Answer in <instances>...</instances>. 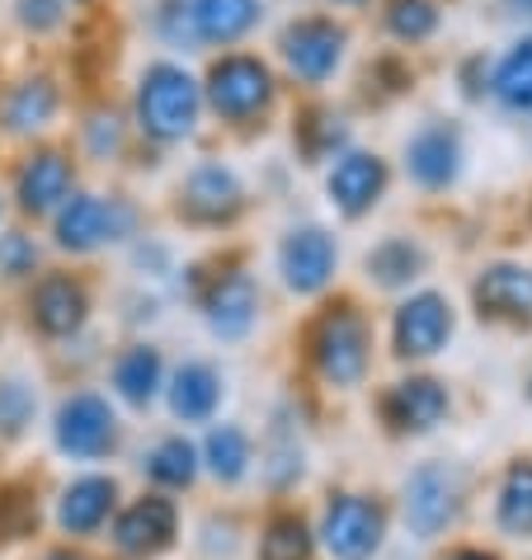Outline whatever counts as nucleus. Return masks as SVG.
Here are the masks:
<instances>
[{"label": "nucleus", "instance_id": "obj_1", "mask_svg": "<svg viewBox=\"0 0 532 560\" xmlns=\"http://www.w3.org/2000/svg\"><path fill=\"white\" fill-rule=\"evenodd\" d=\"M132 118L137 132L155 147H180L189 142L203 122V85L198 75L175 57H155L137 75L132 95Z\"/></svg>", "mask_w": 532, "mask_h": 560}, {"label": "nucleus", "instance_id": "obj_2", "mask_svg": "<svg viewBox=\"0 0 532 560\" xmlns=\"http://www.w3.org/2000/svg\"><path fill=\"white\" fill-rule=\"evenodd\" d=\"M198 85H203V108H212L231 128H255L278 100L269 61L255 52H222Z\"/></svg>", "mask_w": 532, "mask_h": 560}, {"label": "nucleus", "instance_id": "obj_3", "mask_svg": "<svg viewBox=\"0 0 532 560\" xmlns=\"http://www.w3.org/2000/svg\"><path fill=\"white\" fill-rule=\"evenodd\" d=\"M307 349H311V368L321 372L325 386H339V392L358 386L372 363V330H368L363 311L354 302L325 306L307 335Z\"/></svg>", "mask_w": 532, "mask_h": 560}, {"label": "nucleus", "instance_id": "obj_4", "mask_svg": "<svg viewBox=\"0 0 532 560\" xmlns=\"http://www.w3.org/2000/svg\"><path fill=\"white\" fill-rule=\"evenodd\" d=\"M53 245L61 255H95L104 245L137 236V208L123 194H81L76 189L53 217Z\"/></svg>", "mask_w": 532, "mask_h": 560}, {"label": "nucleus", "instance_id": "obj_5", "mask_svg": "<svg viewBox=\"0 0 532 560\" xmlns=\"http://www.w3.org/2000/svg\"><path fill=\"white\" fill-rule=\"evenodd\" d=\"M250 208L245 179L217 155H203L184 170V179L175 184V212L189 226H231L241 222V212Z\"/></svg>", "mask_w": 532, "mask_h": 560}, {"label": "nucleus", "instance_id": "obj_6", "mask_svg": "<svg viewBox=\"0 0 532 560\" xmlns=\"http://www.w3.org/2000/svg\"><path fill=\"white\" fill-rule=\"evenodd\" d=\"M344 52H349V28L335 14H302V20L284 24V34H278V57H284L292 81L302 85L335 81V71L344 67Z\"/></svg>", "mask_w": 532, "mask_h": 560}, {"label": "nucleus", "instance_id": "obj_7", "mask_svg": "<svg viewBox=\"0 0 532 560\" xmlns=\"http://www.w3.org/2000/svg\"><path fill=\"white\" fill-rule=\"evenodd\" d=\"M466 500V471L452 462H425L405 480V523L415 537H438L458 523Z\"/></svg>", "mask_w": 532, "mask_h": 560}, {"label": "nucleus", "instance_id": "obj_8", "mask_svg": "<svg viewBox=\"0 0 532 560\" xmlns=\"http://www.w3.org/2000/svg\"><path fill=\"white\" fill-rule=\"evenodd\" d=\"M53 439L76 462H100L118 447V415L100 392H71L57 406Z\"/></svg>", "mask_w": 532, "mask_h": 560}, {"label": "nucleus", "instance_id": "obj_9", "mask_svg": "<svg viewBox=\"0 0 532 560\" xmlns=\"http://www.w3.org/2000/svg\"><path fill=\"white\" fill-rule=\"evenodd\" d=\"M462 165H466V137L458 122L429 118L425 128H415L405 137V175L425 194L452 189V184L462 179Z\"/></svg>", "mask_w": 532, "mask_h": 560}, {"label": "nucleus", "instance_id": "obj_10", "mask_svg": "<svg viewBox=\"0 0 532 560\" xmlns=\"http://www.w3.org/2000/svg\"><path fill=\"white\" fill-rule=\"evenodd\" d=\"M278 273H284L288 292H297V298H316V292H325L339 273L335 231H325L316 222L284 231V241H278Z\"/></svg>", "mask_w": 532, "mask_h": 560}, {"label": "nucleus", "instance_id": "obj_11", "mask_svg": "<svg viewBox=\"0 0 532 560\" xmlns=\"http://www.w3.org/2000/svg\"><path fill=\"white\" fill-rule=\"evenodd\" d=\"M194 298L203 306V320H208V330L217 339H227V345H236L255 330L259 320V283L250 269H222V273H208V283L194 288Z\"/></svg>", "mask_w": 532, "mask_h": 560}, {"label": "nucleus", "instance_id": "obj_12", "mask_svg": "<svg viewBox=\"0 0 532 560\" xmlns=\"http://www.w3.org/2000/svg\"><path fill=\"white\" fill-rule=\"evenodd\" d=\"M76 194V161L61 147H34L14 165V208L34 222L48 217Z\"/></svg>", "mask_w": 532, "mask_h": 560}, {"label": "nucleus", "instance_id": "obj_13", "mask_svg": "<svg viewBox=\"0 0 532 560\" xmlns=\"http://www.w3.org/2000/svg\"><path fill=\"white\" fill-rule=\"evenodd\" d=\"M386 184H391V165L382 161V155L349 147L331 161L325 198H331V208L344 217V222H363V217L386 198Z\"/></svg>", "mask_w": 532, "mask_h": 560}, {"label": "nucleus", "instance_id": "obj_14", "mask_svg": "<svg viewBox=\"0 0 532 560\" xmlns=\"http://www.w3.org/2000/svg\"><path fill=\"white\" fill-rule=\"evenodd\" d=\"M452 330H458V316H452V302L443 292H410L396 316H391V349L396 358H433L438 349H448Z\"/></svg>", "mask_w": 532, "mask_h": 560}, {"label": "nucleus", "instance_id": "obj_15", "mask_svg": "<svg viewBox=\"0 0 532 560\" xmlns=\"http://www.w3.org/2000/svg\"><path fill=\"white\" fill-rule=\"evenodd\" d=\"M90 320V288L76 273H43L28 292V325L48 339L81 335Z\"/></svg>", "mask_w": 532, "mask_h": 560}, {"label": "nucleus", "instance_id": "obj_16", "mask_svg": "<svg viewBox=\"0 0 532 560\" xmlns=\"http://www.w3.org/2000/svg\"><path fill=\"white\" fill-rule=\"evenodd\" d=\"M472 306L490 325H532V269L513 259L485 264L472 283Z\"/></svg>", "mask_w": 532, "mask_h": 560}, {"label": "nucleus", "instance_id": "obj_17", "mask_svg": "<svg viewBox=\"0 0 532 560\" xmlns=\"http://www.w3.org/2000/svg\"><path fill=\"white\" fill-rule=\"evenodd\" d=\"M386 513L368 494H335L325 509V547L335 560H368L382 547Z\"/></svg>", "mask_w": 532, "mask_h": 560}, {"label": "nucleus", "instance_id": "obj_18", "mask_svg": "<svg viewBox=\"0 0 532 560\" xmlns=\"http://www.w3.org/2000/svg\"><path fill=\"white\" fill-rule=\"evenodd\" d=\"M61 114V85L48 71H28L0 95V132L5 137H43Z\"/></svg>", "mask_w": 532, "mask_h": 560}, {"label": "nucleus", "instance_id": "obj_19", "mask_svg": "<svg viewBox=\"0 0 532 560\" xmlns=\"http://www.w3.org/2000/svg\"><path fill=\"white\" fill-rule=\"evenodd\" d=\"M175 504L165 500V494H142L137 504H128L118 513L114 523V547L128 556V560H151L161 556L170 541H175Z\"/></svg>", "mask_w": 532, "mask_h": 560}, {"label": "nucleus", "instance_id": "obj_20", "mask_svg": "<svg viewBox=\"0 0 532 560\" xmlns=\"http://www.w3.org/2000/svg\"><path fill=\"white\" fill-rule=\"evenodd\" d=\"M378 410L391 433H429L443 424L448 392H443V382H433V377H405V382L386 386Z\"/></svg>", "mask_w": 532, "mask_h": 560}, {"label": "nucleus", "instance_id": "obj_21", "mask_svg": "<svg viewBox=\"0 0 532 560\" xmlns=\"http://www.w3.org/2000/svg\"><path fill=\"white\" fill-rule=\"evenodd\" d=\"M198 48H236L264 24V0H184Z\"/></svg>", "mask_w": 532, "mask_h": 560}, {"label": "nucleus", "instance_id": "obj_22", "mask_svg": "<svg viewBox=\"0 0 532 560\" xmlns=\"http://www.w3.org/2000/svg\"><path fill=\"white\" fill-rule=\"evenodd\" d=\"M165 396H170V415L175 419H184V424H208L217 406H222V372L212 363H198V358L194 363H180L165 386Z\"/></svg>", "mask_w": 532, "mask_h": 560}, {"label": "nucleus", "instance_id": "obj_23", "mask_svg": "<svg viewBox=\"0 0 532 560\" xmlns=\"http://www.w3.org/2000/svg\"><path fill=\"white\" fill-rule=\"evenodd\" d=\"M118 504V486L108 476H81L61 490V504H57V523L61 533L71 537H85V533H100L104 518L114 513Z\"/></svg>", "mask_w": 532, "mask_h": 560}, {"label": "nucleus", "instance_id": "obj_24", "mask_svg": "<svg viewBox=\"0 0 532 560\" xmlns=\"http://www.w3.org/2000/svg\"><path fill=\"white\" fill-rule=\"evenodd\" d=\"M429 269V250L419 245L415 236H382L372 250L363 255V273L372 278L378 288H386V292H396V288H410L419 273Z\"/></svg>", "mask_w": 532, "mask_h": 560}, {"label": "nucleus", "instance_id": "obj_25", "mask_svg": "<svg viewBox=\"0 0 532 560\" xmlns=\"http://www.w3.org/2000/svg\"><path fill=\"white\" fill-rule=\"evenodd\" d=\"M165 386V363H161V349L151 345H128L114 358V392L128 400V406H151Z\"/></svg>", "mask_w": 532, "mask_h": 560}, {"label": "nucleus", "instance_id": "obj_26", "mask_svg": "<svg viewBox=\"0 0 532 560\" xmlns=\"http://www.w3.org/2000/svg\"><path fill=\"white\" fill-rule=\"evenodd\" d=\"M297 151L307 155V165H321V161H335L339 151H349V128L335 108H307L297 118Z\"/></svg>", "mask_w": 532, "mask_h": 560}, {"label": "nucleus", "instance_id": "obj_27", "mask_svg": "<svg viewBox=\"0 0 532 560\" xmlns=\"http://www.w3.org/2000/svg\"><path fill=\"white\" fill-rule=\"evenodd\" d=\"M198 462H208V471L222 480V486H236V480L250 471V462H255V453H250V433L236 424L208 429V443H203Z\"/></svg>", "mask_w": 532, "mask_h": 560}, {"label": "nucleus", "instance_id": "obj_28", "mask_svg": "<svg viewBox=\"0 0 532 560\" xmlns=\"http://www.w3.org/2000/svg\"><path fill=\"white\" fill-rule=\"evenodd\" d=\"M490 95L505 108H513V114H528L532 108V38L513 43L499 57V67L490 71Z\"/></svg>", "mask_w": 532, "mask_h": 560}, {"label": "nucleus", "instance_id": "obj_29", "mask_svg": "<svg viewBox=\"0 0 532 560\" xmlns=\"http://www.w3.org/2000/svg\"><path fill=\"white\" fill-rule=\"evenodd\" d=\"M382 24L401 43H429L443 24V10H438V0H386Z\"/></svg>", "mask_w": 532, "mask_h": 560}, {"label": "nucleus", "instance_id": "obj_30", "mask_svg": "<svg viewBox=\"0 0 532 560\" xmlns=\"http://www.w3.org/2000/svg\"><path fill=\"white\" fill-rule=\"evenodd\" d=\"M147 476L155 480V486H170V490H184V486H194V476H198V447L189 439H161L151 447V457H147Z\"/></svg>", "mask_w": 532, "mask_h": 560}, {"label": "nucleus", "instance_id": "obj_31", "mask_svg": "<svg viewBox=\"0 0 532 560\" xmlns=\"http://www.w3.org/2000/svg\"><path fill=\"white\" fill-rule=\"evenodd\" d=\"M499 527L509 537H532V462H513L499 486Z\"/></svg>", "mask_w": 532, "mask_h": 560}, {"label": "nucleus", "instance_id": "obj_32", "mask_svg": "<svg viewBox=\"0 0 532 560\" xmlns=\"http://www.w3.org/2000/svg\"><path fill=\"white\" fill-rule=\"evenodd\" d=\"M311 556V533L297 513H278L259 537V560H307Z\"/></svg>", "mask_w": 532, "mask_h": 560}, {"label": "nucleus", "instance_id": "obj_33", "mask_svg": "<svg viewBox=\"0 0 532 560\" xmlns=\"http://www.w3.org/2000/svg\"><path fill=\"white\" fill-rule=\"evenodd\" d=\"M38 264H43V250H38V241L28 236V231H0V278L5 283H24V278H34L38 273Z\"/></svg>", "mask_w": 532, "mask_h": 560}, {"label": "nucleus", "instance_id": "obj_34", "mask_svg": "<svg viewBox=\"0 0 532 560\" xmlns=\"http://www.w3.org/2000/svg\"><path fill=\"white\" fill-rule=\"evenodd\" d=\"M34 410H38L34 386L20 377H0V433H5V439H20V433L34 424Z\"/></svg>", "mask_w": 532, "mask_h": 560}, {"label": "nucleus", "instance_id": "obj_35", "mask_svg": "<svg viewBox=\"0 0 532 560\" xmlns=\"http://www.w3.org/2000/svg\"><path fill=\"white\" fill-rule=\"evenodd\" d=\"M123 137H128V128H123L118 108H95V114L81 122V147L95 155V161H114L123 151Z\"/></svg>", "mask_w": 532, "mask_h": 560}, {"label": "nucleus", "instance_id": "obj_36", "mask_svg": "<svg viewBox=\"0 0 532 560\" xmlns=\"http://www.w3.org/2000/svg\"><path fill=\"white\" fill-rule=\"evenodd\" d=\"M38 527V500L28 486L0 490V541H20Z\"/></svg>", "mask_w": 532, "mask_h": 560}, {"label": "nucleus", "instance_id": "obj_37", "mask_svg": "<svg viewBox=\"0 0 532 560\" xmlns=\"http://www.w3.org/2000/svg\"><path fill=\"white\" fill-rule=\"evenodd\" d=\"M14 24L34 38H48L67 24V5L61 0H14Z\"/></svg>", "mask_w": 532, "mask_h": 560}, {"label": "nucleus", "instance_id": "obj_38", "mask_svg": "<svg viewBox=\"0 0 532 560\" xmlns=\"http://www.w3.org/2000/svg\"><path fill=\"white\" fill-rule=\"evenodd\" d=\"M297 476H302V443L288 439V429H278L274 443H269V480L284 490Z\"/></svg>", "mask_w": 532, "mask_h": 560}, {"label": "nucleus", "instance_id": "obj_39", "mask_svg": "<svg viewBox=\"0 0 532 560\" xmlns=\"http://www.w3.org/2000/svg\"><path fill=\"white\" fill-rule=\"evenodd\" d=\"M155 38H161L165 48H198L189 14H184V0H161V10H155Z\"/></svg>", "mask_w": 532, "mask_h": 560}, {"label": "nucleus", "instance_id": "obj_40", "mask_svg": "<svg viewBox=\"0 0 532 560\" xmlns=\"http://www.w3.org/2000/svg\"><path fill=\"white\" fill-rule=\"evenodd\" d=\"M462 90H466V100H481L485 90H490V61L485 57H472L462 67Z\"/></svg>", "mask_w": 532, "mask_h": 560}, {"label": "nucleus", "instance_id": "obj_41", "mask_svg": "<svg viewBox=\"0 0 532 560\" xmlns=\"http://www.w3.org/2000/svg\"><path fill=\"white\" fill-rule=\"evenodd\" d=\"M505 5H509L513 14H532V0H505Z\"/></svg>", "mask_w": 532, "mask_h": 560}, {"label": "nucleus", "instance_id": "obj_42", "mask_svg": "<svg viewBox=\"0 0 532 560\" xmlns=\"http://www.w3.org/2000/svg\"><path fill=\"white\" fill-rule=\"evenodd\" d=\"M448 560H495V556H485V551H458V556H448Z\"/></svg>", "mask_w": 532, "mask_h": 560}, {"label": "nucleus", "instance_id": "obj_43", "mask_svg": "<svg viewBox=\"0 0 532 560\" xmlns=\"http://www.w3.org/2000/svg\"><path fill=\"white\" fill-rule=\"evenodd\" d=\"M48 560H81V556H71V551H57V556H48Z\"/></svg>", "mask_w": 532, "mask_h": 560}, {"label": "nucleus", "instance_id": "obj_44", "mask_svg": "<svg viewBox=\"0 0 532 560\" xmlns=\"http://www.w3.org/2000/svg\"><path fill=\"white\" fill-rule=\"evenodd\" d=\"M0 231H5V194H0Z\"/></svg>", "mask_w": 532, "mask_h": 560}, {"label": "nucleus", "instance_id": "obj_45", "mask_svg": "<svg viewBox=\"0 0 532 560\" xmlns=\"http://www.w3.org/2000/svg\"><path fill=\"white\" fill-rule=\"evenodd\" d=\"M61 5H67V10H71V5H85V0H61Z\"/></svg>", "mask_w": 532, "mask_h": 560}, {"label": "nucleus", "instance_id": "obj_46", "mask_svg": "<svg viewBox=\"0 0 532 560\" xmlns=\"http://www.w3.org/2000/svg\"><path fill=\"white\" fill-rule=\"evenodd\" d=\"M339 5H363V0H339Z\"/></svg>", "mask_w": 532, "mask_h": 560}, {"label": "nucleus", "instance_id": "obj_47", "mask_svg": "<svg viewBox=\"0 0 532 560\" xmlns=\"http://www.w3.org/2000/svg\"><path fill=\"white\" fill-rule=\"evenodd\" d=\"M528 392H532V386H528Z\"/></svg>", "mask_w": 532, "mask_h": 560}]
</instances>
